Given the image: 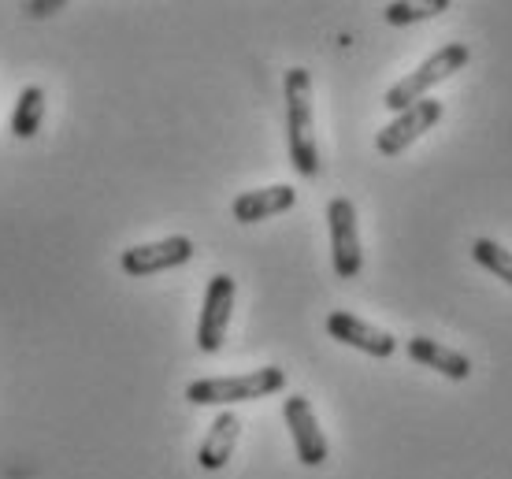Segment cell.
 Returning a JSON list of instances; mask_svg holds the SVG:
<instances>
[{"label":"cell","mask_w":512,"mask_h":479,"mask_svg":"<svg viewBox=\"0 0 512 479\" xmlns=\"http://www.w3.org/2000/svg\"><path fill=\"white\" fill-rule=\"evenodd\" d=\"M286 93V145L297 175H320V145H316V112H312V75L305 67H290L282 78Z\"/></svg>","instance_id":"1"},{"label":"cell","mask_w":512,"mask_h":479,"mask_svg":"<svg viewBox=\"0 0 512 479\" xmlns=\"http://www.w3.org/2000/svg\"><path fill=\"white\" fill-rule=\"evenodd\" d=\"M282 420L294 435V450L297 461L305 468H320L327 457H331V446H327V435H323L320 420H316V409L305 394H290L282 402Z\"/></svg>","instance_id":"5"},{"label":"cell","mask_w":512,"mask_h":479,"mask_svg":"<svg viewBox=\"0 0 512 479\" xmlns=\"http://www.w3.org/2000/svg\"><path fill=\"white\" fill-rule=\"evenodd\" d=\"M442 112H446L442 101L423 97L420 104H412V108H405V112H397V116L375 134V149H379L383 156H401L409 145H416L427 130L435 127L438 119H442Z\"/></svg>","instance_id":"7"},{"label":"cell","mask_w":512,"mask_h":479,"mask_svg":"<svg viewBox=\"0 0 512 479\" xmlns=\"http://www.w3.org/2000/svg\"><path fill=\"white\" fill-rule=\"evenodd\" d=\"M468 60H472V49L461 45V41H449V45H442L438 52H431L412 75L394 82V86L383 93V104L394 112V116L397 112H405V108H412V104H420L423 97H427V90H435L438 82H446V78L457 75Z\"/></svg>","instance_id":"3"},{"label":"cell","mask_w":512,"mask_h":479,"mask_svg":"<svg viewBox=\"0 0 512 479\" xmlns=\"http://www.w3.org/2000/svg\"><path fill=\"white\" fill-rule=\"evenodd\" d=\"M472 260L479 268H487L490 275H498L501 283L512 286V249L498 246V242H490V238H475Z\"/></svg>","instance_id":"15"},{"label":"cell","mask_w":512,"mask_h":479,"mask_svg":"<svg viewBox=\"0 0 512 479\" xmlns=\"http://www.w3.org/2000/svg\"><path fill=\"white\" fill-rule=\"evenodd\" d=\"M41 119H45V90L41 86H23L19 90V101H15L12 112V134L15 138H34L41 130Z\"/></svg>","instance_id":"13"},{"label":"cell","mask_w":512,"mask_h":479,"mask_svg":"<svg viewBox=\"0 0 512 479\" xmlns=\"http://www.w3.org/2000/svg\"><path fill=\"white\" fill-rule=\"evenodd\" d=\"M238 435H242V420H238L231 409H223V413L212 420V428H208L205 442H201V450H197V465L205 468V472H219V468L231 461L234 446H238Z\"/></svg>","instance_id":"11"},{"label":"cell","mask_w":512,"mask_h":479,"mask_svg":"<svg viewBox=\"0 0 512 479\" xmlns=\"http://www.w3.org/2000/svg\"><path fill=\"white\" fill-rule=\"evenodd\" d=\"M30 19H41V15H52V12H64V0H26L19 4Z\"/></svg>","instance_id":"16"},{"label":"cell","mask_w":512,"mask_h":479,"mask_svg":"<svg viewBox=\"0 0 512 479\" xmlns=\"http://www.w3.org/2000/svg\"><path fill=\"white\" fill-rule=\"evenodd\" d=\"M327 231H331V260L338 279H357L364 268V249H360L357 205L349 197H334L327 205Z\"/></svg>","instance_id":"4"},{"label":"cell","mask_w":512,"mask_h":479,"mask_svg":"<svg viewBox=\"0 0 512 479\" xmlns=\"http://www.w3.org/2000/svg\"><path fill=\"white\" fill-rule=\"evenodd\" d=\"M409 357L416 364H423V368H435L438 376H446V379H468L472 376V361L464 357V353L457 350H449V346H442V342H435V338H409Z\"/></svg>","instance_id":"12"},{"label":"cell","mask_w":512,"mask_h":479,"mask_svg":"<svg viewBox=\"0 0 512 479\" xmlns=\"http://www.w3.org/2000/svg\"><path fill=\"white\" fill-rule=\"evenodd\" d=\"M442 12H449V0H397V4L383 8V19L390 26H412L423 19H435Z\"/></svg>","instance_id":"14"},{"label":"cell","mask_w":512,"mask_h":479,"mask_svg":"<svg viewBox=\"0 0 512 479\" xmlns=\"http://www.w3.org/2000/svg\"><path fill=\"white\" fill-rule=\"evenodd\" d=\"M327 335L338 338L342 346H353V350L368 353V357H394L397 338L383 327L364 324L353 312H331L327 316Z\"/></svg>","instance_id":"9"},{"label":"cell","mask_w":512,"mask_h":479,"mask_svg":"<svg viewBox=\"0 0 512 479\" xmlns=\"http://www.w3.org/2000/svg\"><path fill=\"white\" fill-rule=\"evenodd\" d=\"M297 205V190L286 186V182H275V186H264V190H245L242 197H234V220L238 223H260L271 220L279 212H290Z\"/></svg>","instance_id":"10"},{"label":"cell","mask_w":512,"mask_h":479,"mask_svg":"<svg viewBox=\"0 0 512 479\" xmlns=\"http://www.w3.org/2000/svg\"><path fill=\"white\" fill-rule=\"evenodd\" d=\"M234 286L231 275H212L205 290V305H201V320H197V350L201 353H219L223 350V338L231 327L234 312Z\"/></svg>","instance_id":"6"},{"label":"cell","mask_w":512,"mask_h":479,"mask_svg":"<svg viewBox=\"0 0 512 479\" xmlns=\"http://www.w3.org/2000/svg\"><path fill=\"white\" fill-rule=\"evenodd\" d=\"M286 387V372L279 364L256 368L245 376H216V379H193L186 387L190 405H238V402H260L268 394H279Z\"/></svg>","instance_id":"2"},{"label":"cell","mask_w":512,"mask_h":479,"mask_svg":"<svg viewBox=\"0 0 512 479\" xmlns=\"http://www.w3.org/2000/svg\"><path fill=\"white\" fill-rule=\"evenodd\" d=\"M193 257V242L186 234H171V238H160V242H145V246H130L123 249L119 257V268L134 279H145V275L156 272H171Z\"/></svg>","instance_id":"8"}]
</instances>
